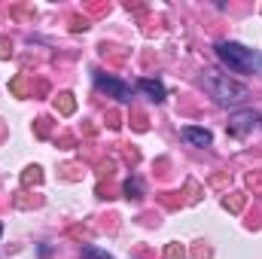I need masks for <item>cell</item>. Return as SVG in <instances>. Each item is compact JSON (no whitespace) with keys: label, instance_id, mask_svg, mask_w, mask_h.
Here are the masks:
<instances>
[{"label":"cell","instance_id":"52a82bcc","mask_svg":"<svg viewBox=\"0 0 262 259\" xmlns=\"http://www.w3.org/2000/svg\"><path fill=\"white\" fill-rule=\"evenodd\" d=\"M82 259H113V256L101 247H82Z\"/></svg>","mask_w":262,"mask_h":259},{"label":"cell","instance_id":"7a4b0ae2","mask_svg":"<svg viewBox=\"0 0 262 259\" xmlns=\"http://www.w3.org/2000/svg\"><path fill=\"white\" fill-rule=\"evenodd\" d=\"M204 89H207L220 104H241V101L247 98V89H244L241 82H235V79H229V76H223V73H216V70H207Z\"/></svg>","mask_w":262,"mask_h":259},{"label":"cell","instance_id":"8992f818","mask_svg":"<svg viewBox=\"0 0 262 259\" xmlns=\"http://www.w3.org/2000/svg\"><path fill=\"white\" fill-rule=\"evenodd\" d=\"M137 85H140V92H146L156 104H159V101H165V85H162L159 79H140Z\"/></svg>","mask_w":262,"mask_h":259},{"label":"cell","instance_id":"5b68a950","mask_svg":"<svg viewBox=\"0 0 262 259\" xmlns=\"http://www.w3.org/2000/svg\"><path fill=\"white\" fill-rule=\"evenodd\" d=\"M183 140H189L192 146H210V140H213V134L207 128H198V125H183Z\"/></svg>","mask_w":262,"mask_h":259},{"label":"cell","instance_id":"6da1fadb","mask_svg":"<svg viewBox=\"0 0 262 259\" xmlns=\"http://www.w3.org/2000/svg\"><path fill=\"white\" fill-rule=\"evenodd\" d=\"M216 55L235 73H262V55L247 49V46H241V43H220Z\"/></svg>","mask_w":262,"mask_h":259},{"label":"cell","instance_id":"ba28073f","mask_svg":"<svg viewBox=\"0 0 262 259\" xmlns=\"http://www.w3.org/2000/svg\"><path fill=\"white\" fill-rule=\"evenodd\" d=\"M125 195H128V198H137V195H140V183H137V180H128V183H125Z\"/></svg>","mask_w":262,"mask_h":259},{"label":"cell","instance_id":"277c9868","mask_svg":"<svg viewBox=\"0 0 262 259\" xmlns=\"http://www.w3.org/2000/svg\"><path fill=\"white\" fill-rule=\"evenodd\" d=\"M256 125H259V113H253V110H247V113H235V116L229 119V128L235 131V134H250Z\"/></svg>","mask_w":262,"mask_h":259},{"label":"cell","instance_id":"9c48e42d","mask_svg":"<svg viewBox=\"0 0 262 259\" xmlns=\"http://www.w3.org/2000/svg\"><path fill=\"white\" fill-rule=\"evenodd\" d=\"M0 232H3V226H0Z\"/></svg>","mask_w":262,"mask_h":259},{"label":"cell","instance_id":"3957f363","mask_svg":"<svg viewBox=\"0 0 262 259\" xmlns=\"http://www.w3.org/2000/svg\"><path fill=\"white\" fill-rule=\"evenodd\" d=\"M95 82H98V89H104L107 95H113V98H119V101H131V89L125 82H119V79H113V76H107V73H95Z\"/></svg>","mask_w":262,"mask_h":259}]
</instances>
